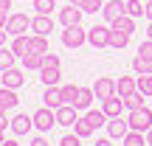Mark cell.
<instances>
[{"label":"cell","mask_w":152,"mask_h":146,"mask_svg":"<svg viewBox=\"0 0 152 146\" xmlns=\"http://www.w3.org/2000/svg\"><path fill=\"white\" fill-rule=\"evenodd\" d=\"M31 146H51L48 141H45V138L42 135H37V138H34V141H31Z\"/></svg>","instance_id":"ab89813d"},{"label":"cell","mask_w":152,"mask_h":146,"mask_svg":"<svg viewBox=\"0 0 152 146\" xmlns=\"http://www.w3.org/2000/svg\"><path fill=\"white\" fill-rule=\"evenodd\" d=\"M6 143V135H3V132H0V146H3Z\"/></svg>","instance_id":"f907efd6"},{"label":"cell","mask_w":152,"mask_h":146,"mask_svg":"<svg viewBox=\"0 0 152 146\" xmlns=\"http://www.w3.org/2000/svg\"><path fill=\"white\" fill-rule=\"evenodd\" d=\"M6 23H9V17H6V11H0V28H6Z\"/></svg>","instance_id":"ee69618b"},{"label":"cell","mask_w":152,"mask_h":146,"mask_svg":"<svg viewBox=\"0 0 152 146\" xmlns=\"http://www.w3.org/2000/svg\"><path fill=\"white\" fill-rule=\"evenodd\" d=\"M31 129H34V118H28L26 113L11 118V132H14V135H28Z\"/></svg>","instance_id":"9a60e30c"},{"label":"cell","mask_w":152,"mask_h":146,"mask_svg":"<svg viewBox=\"0 0 152 146\" xmlns=\"http://www.w3.org/2000/svg\"><path fill=\"white\" fill-rule=\"evenodd\" d=\"M147 34H149V39H152V23H149V28H147Z\"/></svg>","instance_id":"816d5d0a"},{"label":"cell","mask_w":152,"mask_h":146,"mask_svg":"<svg viewBox=\"0 0 152 146\" xmlns=\"http://www.w3.org/2000/svg\"><path fill=\"white\" fill-rule=\"evenodd\" d=\"M93 98H96L93 87H79V98H76L73 107H76V110H90V107H93Z\"/></svg>","instance_id":"d6986e66"},{"label":"cell","mask_w":152,"mask_h":146,"mask_svg":"<svg viewBox=\"0 0 152 146\" xmlns=\"http://www.w3.org/2000/svg\"><path fill=\"white\" fill-rule=\"evenodd\" d=\"M0 84L11 87V90H20V87L26 84V76H23V70H17V68H9V70L0 73Z\"/></svg>","instance_id":"ba28073f"},{"label":"cell","mask_w":152,"mask_h":146,"mask_svg":"<svg viewBox=\"0 0 152 146\" xmlns=\"http://www.w3.org/2000/svg\"><path fill=\"white\" fill-rule=\"evenodd\" d=\"M96 146H113V141H110V138H99Z\"/></svg>","instance_id":"60d3db41"},{"label":"cell","mask_w":152,"mask_h":146,"mask_svg":"<svg viewBox=\"0 0 152 146\" xmlns=\"http://www.w3.org/2000/svg\"><path fill=\"white\" fill-rule=\"evenodd\" d=\"M87 42H90L96 51L110 48V28L107 25H93V28H87Z\"/></svg>","instance_id":"5b68a950"},{"label":"cell","mask_w":152,"mask_h":146,"mask_svg":"<svg viewBox=\"0 0 152 146\" xmlns=\"http://www.w3.org/2000/svg\"><path fill=\"white\" fill-rule=\"evenodd\" d=\"M79 98V84H65L62 87V104H76Z\"/></svg>","instance_id":"f1b7e54d"},{"label":"cell","mask_w":152,"mask_h":146,"mask_svg":"<svg viewBox=\"0 0 152 146\" xmlns=\"http://www.w3.org/2000/svg\"><path fill=\"white\" fill-rule=\"evenodd\" d=\"M71 3H73V6H79V9H82V6H85L87 0H71Z\"/></svg>","instance_id":"7dc6e473"},{"label":"cell","mask_w":152,"mask_h":146,"mask_svg":"<svg viewBox=\"0 0 152 146\" xmlns=\"http://www.w3.org/2000/svg\"><path fill=\"white\" fill-rule=\"evenodd\" d=\"M11 51H14L17 56H26V54H31V37L28 34H20V37H14V42H11Z\"/></svg>","instance_id":"ac0fdd59"},{"label":"cell","mask_w":152,"mask_h":146,"mask_svg":"<svg viewBox=\"0 0 152 146\" xmlns=\"http://www.w3.org/2000/svg\"><path fill=\"white\" fill-rule=\"evenodd\" d=\"M6 113H9V110H6V107H3V104H0V115H6Z\"/></svg>","instance_id":"681fc988"},{"label":"cell","mask_w":152,"mask_h":146,"mask_svg":"<svg viewBox=\"0 0 152 146\" xmlns=\"http://www.w3.org/2000/svg\"><path fill=\"white\" fill-rule=\"evenodd\" d=\"M138 90H141L147 98H152V73H147V76H138Z\"/></svg>","instance_id":"836d02e7"},{"label":"cell","mask_w":152,"mask_h":146,"mask_svg":"<svg viewBox=\"0 0 152 146\" xmlns=\"http://www.w3.org/2000/svg\"><path fill=\"white\" fill-rule=\"evenodd\" d=\"M132 70H135L138 76L152 73V59H149V56H144V54H135V56H132Z\"/></svg>","instance_id":"ffe728a7"},{"label":"cell","mask_w":152,"mask_h":146,"mask_svg":"<svg viewBox=\"0 0 152 146\" xmlns=\"http://www.w3.org/2000/svg\"><path fill=\"white\" fill-rule=\"evenodd\" d=\"M59 76H62L59 68H39V79H42V84H45V87L59 84Z\"/></svg>","instance_id":"44dd1931"},{"label":"cell","mask_w":152,"mask_h":146,"mask_svg":"<svg viewBox=\"0 0 152 146\" xmlns=\"http://www.w3.org/2000/svg\"><path fill=\"white\" fill-rule=\"evenodd\" d=\"M11 9V0H0V11H9Z\"/></svg>","instance_id":"7bdbcfd3"},{"label":"cell","mask_w":152,"mask_h":146,"mask_svg":"<svg viewBox=\"0 0 152 146\" xmlns=\"http://www.w3.org/2000/svg\"><path fill=\"white\" fill-rule=\"evenodd\" d=\"M127 124H130V129H135V132H147V129H152V107L130 110Z\"/></svg>","instance_id":"6da1fadb"},{"label":"cell","mask_w":152,"mask_h":146,"mask_svg":"<svg viewBox=\"0 0 152 146\" xmlns=\"http://www.w3.org/2000/svg\"><path fill=\"white\" fill-rule=\"evenodd\" d=\"M138 54H144V56H149V59H152V39H147V42L138 45Z\"/></svg>","instance_id":"74e56055"},{"label":"cell","mask_w":152,"mask_h":146,"mask_svg":"<svg viewBox=\"0 0 152 146\" xmlns=\"http://www.w3.org/2000/svg\"><path fill=\"white\" fill-rule=\"evenodd\" d=\"M147 146H152V129H147Z\"/></svg>","instance_id":"bcb514c9"},{"label":"cell","mask_w":152,"mask_h":146,"mask_svg":"<svg viewBox=\"0 0 152 146\" xmlns=\"http://www.w3.org/2000/svg\"><path fill=\"white\" fill-rule=\"evenodd\" d=\"M127 132H130V124H127L121 115H118V118H110V121H107V138H110V141H124Z\"/></svg>","instance_id":"8992f818"},{"label":"cell","mask_w":152,"mask_h":146,"mask_svg":"<svg viewBox=\"0 0 152 146\" xmlns=\"http://www.w3.org/2000/svg\"><path fill=\"white\" fill-rule=\"evenodd\" d=\"M31 118H34V126H37L39 132H48L51 126L56 124V110H54V107H48V104H45V107H39L37 113L31 115Z\"/></svg>","instance_id":"277c9868"},{"label":"cell","mask_w":152,"mask_h":146,"mask_svg":"<svg viewBox=\"0 0 152 146\" xmlns=\"http://www.w3.org/2000/svg\"><path fill=\"white\" fill-rule=\"evenodd\" d=\"M144 17L152 23V0H144Z\"/></svg>","instance_id":"f35d334b"},{"label":"cell","mask_w":152,"mask_h":146,"mask_svg":"<svg viewBox=\"0 0 152 146\" xmlns=\"http://www.w3.org/2000/svg\"><path fill=\"white\" fill-rule=\"evenodd\" d=\"M85 118L87 121H90V126H93V129H99V126H107V115H104V110H87V113H85Z\"/></svg>","instance_id":"603a6c76"},{"label":"cell","mask_w":152,"mask_h":146,"mask_svg":"<svg viewBox=\"0 0 152 146\" xmlns=\"http://www.w3.org/2000/svg\"><path fill=\"white\" fill-rule=\"evenodd\" d=\"M6 126H11V121H6V115H0V132H3Z\"/></svg>","instance_id":"b9f144b4"},{"label":"cell","mask_w":152,"mask_h":146,"mask_svg":"<svg viewBox=\"0 0 152 146\" xmlns=\"http://www.w3.org/2000/svg\"><path fill=\"white\" fill-rule=\"evenodd\" d=\"M87 42V28H82V23L79 25H68L65 31H62V45L65 48H82V45Z\"/></svg>","instance_id":"7a4b0ae2"},{"label":"cell","mask_w":152,"mask_h":146,"mask_svg":"<svg viewBox=\"0 0 152 146\" xmlns=\"http://www.w3.org/2000/svg\"><path fill=\"white\" fill-rule=\"evenodd\" d=\"M144 98H147V96H144L141 90H135L132 96L124 98V107H127V110H138V107H144Z\"/></svg>","instance_id":"4dcf8cb0"},{"label":"cell","mask_w":152,"mask_h":146,"mask_svg":"<svg viewBox=\"0 0 152 146\" xmlns=\"http://www.w3.org/2000/svg\"><path fill=\"white\" fill-rule=\"evenodd\" d=\"M56 9V0H34V11L37 14H51Z\"/></svg>","instance_id":"1f68e13d"},{"label":"cell","mask_w":152,"mask_h":146,"mask_svg":"<svg viewBox=\"0 0 152 146\" xmlns=\"http://www.w3.org/2000/svg\"><path fill=\"white\" fill-rule=\"evenodd\" d=\"M127 45H130V34H127V31H118V28L110 25V48L121 51V48H127Z\"/></svg>","instance_id":"e0dca14e"},{"label":"cell","mask_w":152,"mask_h":146,"mask_svg":"<svg viewBox=\"0 0 152 146\" xmlns=\"http://www.w3.org/2000/svg\"><path fill=\"white\" fill-rule=\"evenodd\" d=\"M102 110H104V115H107V118H118L127 107H124V98L115 93V96H110V98H104V101H102Z\"/></svg>","instance_id":"30bf717a"},{"label":"cell","mask_w":152,"mask_h":146,"mask_svg":"<svg viewBox=\"0 0 152 146\" xmlns=\"http://www.w3.org/2000/svg\"><path fill=\"white\" fill-rule=\"evenodd\" d=\"M102 14H104V20H107V23L118 20L121 14H127L124 0H107V3H104V9H102Z\"/></svg>","instance_id":"4fadbf2b"},{"label":"cell","mask_w":152,"mask_h":146,"mask_svg":"<svg viewBox=\"0 0 152 146\" xmlns=\"http://www.w3.org/2000/svg\"><path fill=\"white\" fill-rule=\"evenodd\" d=\"M135 90H138V79H135V76H118V81H115V93H118L121 98L132 96Z\"/></svg>","instance_id":"5bb4252c"},{"label":"cell","mask_w":152,"mask_h":146,"mask_svg":"<svg viewBox=\"0 0 152 146\" xmlns=\"http://www.w3.org/2000/svg\"><path fill=\"white\" fill-rule=\"evenodd\" d=\"M127 6V14L130 17H141L144 14V0H124Z\"/></svg>","instance_id":"d6a6232c"},{"label":"cell","mask_w":152,"mask_h":146,"mask_svg":"<svg viewBox=\"0 0 152 146\" xmlns=\"http://www.w3.org/2000/svg\"><path fill=\"white\" fill-rule=\"evenodd\" d=\"M6 45V28H0V48Z\"/></svg>","instance_id":"f6af8a7d"},{"label":"cell","mask_w":152,"mask_h":146,"mask_svg":"<svg viewBox=\"0 0 152 146\" xmlns=\"http://www.w3.org/2000/svg\"><path fill=\"white\" fill-rule=\"evenodd\" d=\"M79 118H82V115H79V110H76L73 104H62V107L56 110V124H62V126H71V129H73V124Z\"/></svg>","instance_id":"52a82bcc"},{"label":"cell","mask_w":152,"mask_h":146,"mask_svg":"<svg viewBox=\"0 0 152 146\" xmlns=\"http://www.w3.org/2000/svg\"><path fill=\"white\" fill-rule=\"evenodd\" d=\"M59 146H82V138L76 135V132H68V135H62Z\"/></svg>","instance_id":"d590c367"},{"label":"cell","mask_w":152,"mask_h":146,"mask_svg":"<svg viewBox=\"0 0 152 146\" xmlns=\"http://www.w3.org/2000/svg\"><path fill=\"white\" fill-rule=\"evenodd\" d=\"M17 90H11V87H0V104H3L6 110H14L17 107Z\"/></svg>","instance_id":"7402d4cb"},{"label":"cell","mask_w":152,"mask_h":146,"mask_svg":"<svg viewBox=\"0 0 152 146\" xmlns=\"http://www.w3.org/2000/svg\"><path fill=\"white\" fill-rule=\"evenodd\" d=\"M3 146H20V143H17V141H6Z\"/></svg>","instance_id":"c3c4849f"},{"label":"cell","mask_w":152,"mask_h":146,"mask_svg":"<svg viewBox=\"0 0 152 146\" xmlns=\"http://www.w3.org/2000/svg\"><path fill=\"white\" fill-rule=\"evenodd\" d=\"M31 51H34V54H48V51H51L48 37H42V34H34V37H31Z\"/></svg>","instance_id":"484cf974"},{"label":"cell","mask_w":152,"mask_h":146,"mask_svg":"<svg viewBox=\"0 0 152 146\" xmlns=\"http://www.w3.org/2000/svg\"><path fill=\"white\" fill-rule=\"evenodd\" d=\"M14 62H17V54H14L11 48H6V45H3V48H0V73L9 70V68H14Z\"/></svg>","instance_id":"d4e9b609"},{"label":"cell","mask_w":152,"mask_h":146,"mask_svg":"<svg viewBox=\"0 0 152 146\" xmlns=\"http://www.w3.org/2000/svg\"><path fill=\"white\" fill-rule=\"evenodd\" d=\"M73 132H76L79 138H90V135H93L96 129H93V126H90V121H87L85 115H82V118L76 121V124H73Z\"/></svg>","instance_id":"83f0119b"},{"label":"cell","mask_w":152,"mask_h":146,"mask_svg":"<svg viewBox=\"0 0 152 146\" xmlns=\"http://www.w3.org/2000/svg\"><path fill=\"white\" fill-rule=\"evenodd\" d=\"M124 146H147V135L130 129V132H127V138H124Z\"/></svg>","instance_id":"f546056e"},{"label":"cell","mask_w":152,"mask_h":146,"mask_svg":"<svg viewBox=\"0 0 152 146\" xmlns=\"http://www.w3.org/2000/svg\"><path fill=\"white\" fill-rule=\"evenodd\" d=\"M42 101L48 104V107L59 110V107H62V87H59V84H51V87H45V96H42Z\"/></svg>","instance_id":"2e32d148"},{"label":"cell","mask_w":152,"mask_h":146,"mask_svg":"<svg viewBox=\"0 0 152 146\" xmlns=\"http://www.w3.org/2000/svg\"><path fill=\"white\" fill-rule=\"evenodd\" d=\"M110 25H113V28H118V31H127V34H132V31H135V17H130V14H121L118 20H113Z\"/></svg>","instance_id":"cb8c5ba5"},{"label":"cell","mask_w":152,"mask_h":146,"mask_svg":"<svg viewBox=\"0 0 152 146\" xmlns=\"http://www.w3.org/2000/svg\"><path fill=\"white\" fill-rule=\"evenodd\" d=\"M31 31L48 37V34L54 31V17H51V14H37V17H31Z\"/></svg>","instance_id":"8fae6325"},{"label":"cell","mask_w":152,"mask_h":146,"mask_svg":"<svg viewBox=\"0 0 152 146\" xmlns=\"http://www.w3.org/2000/svg\"><path fill=\"white\" fill-rule=\"evenodd\" d=\"M82 9H85L87 14H96V11H102V9H104V0H87Z\"/></svg>","instance_id":"8d00e7d4"},{"label":"cell","mask_w":152,"mask_h":146,"mask_svg":"<svg viewBox=\"0 0 152 146\" xmlns=\"http://www.w3.org/2000/svg\"><path fill=\"white\" fill-rule=\"evenodd\" d=\"M23 68H26V70H39V68H42V54H26L23 56Z\"/></svg>","instance_id":"4316f807"},{"label":"cell","mask_w":152,"mask_h":146,"mask_svg":"<svg viewBox=\"0 0 152 146\" xmlns=\"http://www.w3.org/2000/svg\"><path fill=\"white\" fill-rule=\"evenodd\" d=\"M82 14H85V9H79V6H68V9H62L59 11V23H62V25H79V23H82Z\"/></svg>","instance_id":"7c38bea8"},{"label":"cell","mask_w":152,"mask_h":146,"mask_svg":"<svg viewBox=\"0 0 152 146\" xmlns=\"http://www.w3.org/2000/svg\"><path fill=\"white\" fill-rule=\"evenodd\" d=\"M93 93H96V98H110L115 96V79H110V76H99L96 84H93Z\"/></svg>","instance_id":"9c48e42d"},{"label":"cell","mask_w":152,"mask_h":146,"mask_svg":"<svg viewBox=\"0 0 152 146\" xmlns=\"http://www.w3.org/2000/svg\"><path fill=\"white\" fill-rule=\"evenodd\" d=\"M28 28H31V17L28 14H23V11L9 14V23H6V34H9V37H20V34H26Z\"/></svg>","instance_id":"3957f363"},{"label":"cell","mask_w":152,"mask_h":146,"mask_svg":"<svg viewBox=\"0 0 152 146\" xmlns=\"http://www.w3.org/2000/svg\"><path fill=\"white\" fill-rule=\"evenodd\" d=\"M62 59L59 54H54V51H48V54H42V68H59Z\"/></svg>","instance_id":"e575fe53"}]
</instances>
